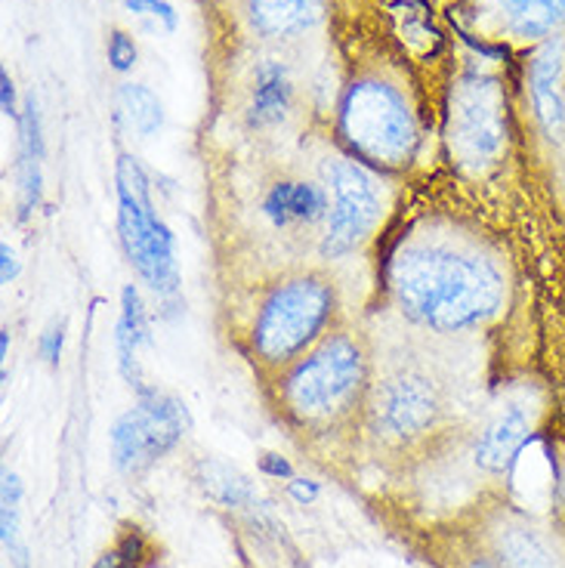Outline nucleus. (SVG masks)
I'll list each match as a JSON object with an SVG mask.
<instances>
[{"label":"nucleus","instance_id":"nucleus-15","mask_svg":"<svg viewBox=\"0 0 565 568\" xmlns=\"http://www.w3.org/2000/svg\"><path fill=\"white\" fill-rule=\"evenodd\" d=\"M263 216L275 229H310L327 220V189L312 180H279L263 195Z\"/></svg>","mask_w":565,"mask_h":568},{"label":"nucleus","instance_id":"nucleus-20","mask_svg":"<svg viewBox=\"0 0 565 568\" xmlns=\"http://www.w3.org/2000/svg\"><path fill=\"white\" fill-rule=\"evenodd\" d=\"M152 559H155V544L142 528L128 526L114 538L112 547L102 550L93 568H149Z\"/></svg>","mask_w":565,"mask_h":568},{"label":"nucleus","instance_id":"nucleus-23","mask_svg":"<svg viewBox=\"0 0 565 568\" xmlns=\"http://www.w3.org/2000/svg\"><path fill=\"white\" fill-rule=\"evenodd\" d=\"M128 7L133 10V13H142V16H152V19H158L164 29H176V10L170 7L168 0H128Z\"/></svg>","mask_w":565,"mask_h":568},{"label":"nucleus","instance_id":"nucleus-26","mask_svg":"<svg viewBox=\"0 0 565 568\" xmlns=\"http://www.w3.org/2000/svg\"><path fill=\"white\" fill-rule=\"evenodd\" d=\"M0 256H3V284H10L19 272V263H16V254L10 251V244L0 247Z\"/></svg>","mask_w":565,"mask_h":568},{"label":"nucleus","instance_id":"nucleus-4","mask_svg":"<svg viewBox=\"0 0 565 568\" xmlns=\"http://www.w3.org/2000/svg\"><path fill=\"white\" fill-rule=\"evenodd\" d=\"M334 315L337 287L325 272H291L269 284V291L256 303L248 334L254 362L272 374H282L331 334Z\"/></svg>","mask_w":565,"mask_h":568},{"label":"nucleus","instance_id":"nucleus-21","mask_svg":"<svg viewBox=\"0 0 565 568\" xmlns=\"http://www.w3.org/2000/svg\"><path fill=\"white\" fill-rule=\"evenodd\" d=\"M19 500H22V485L13 473L3 476V510H0V528H3V544L16 559V566L26 568V550L19 547Z\"/></svg>","mask_w":565,"mask_h":568},{"label":"nucleus","instance_id":"nucleus-11","mask_svg":"<svg viewBox=\"0 0 565 568\" xmlns=\"http://www.w3.org/2000/svg\"><path fill=\"white\" fill-rule=\"evenodd\" d=\"M528 109L541 136L565 149V34L537 43L525 71Z\"/></svg>","mask_w":565,"mask_h":568},{"label":"nucleus","instance_id":"nucleus-12","mask_svg":"<svg viewBox=\"0 0 565 568\" xmlns=\"http://www.w3.org/2000/svg\"><path fill=\"white\" fill-rule=\"evenodd\" d=\"M532 436H535V412L525 402H504L480 426L470 457L485 476H507Z\"/></svg>","mask_w":565,"mask_h":568},{"label":"nucleus","instance_id":"nucleus-14","mask_svg":"<svg viewBox=\"0 0 565 568\" xmlns=\"http://www.w3.org/2000/svg\"><path fill=\"white\" fill-rule=\"evenodd\" d=\"M497 29L519 43L553 41L565 34V0H488Z\"/></svg>","mask_w":565,"mask_h":568},{"label":"nucleus","instance_id":"nucleus-17","mask_svg":"<svg viewBox=\"0 0 565 568\" xmlns=\"http://www.w3.org/2000/svg\"><path fill=\"white\" fill-rule=\"evenodd\" d=\"M118 365L121 374L128 377L130 384L140 386V346L149 343V322H145V310H142L140 291L128 284L121 291V318H118Z\"/></svg>","mask_w":565,"mask_h":568},{"label":"nucleus","instance_id":"nucleus-2","mask_svg":"<svg viewBox=\"0 0 565 568\" xmlns=\"http://www.w3.org/2000/svg\"><path fill=\"white\" fill-rule=\"evenodd\" d=\"M371 355L353 331L327 337L279 374V408L300 433H340L367 414Z\"/></svg>","mask_w":565,"mask_h":568},{"label":"nucleus","instance_id":"nucleus-22","mask_svg":"<svg viewBox=\"0 0 565 568\" xmlns=\"http://www.w3.org/2000/svg\"><path fill=\"white\" fill-rule=\"evenodd\" d=\"M105 53H109V62H112L114 71H130L137 65V43H133L128 31L114 29L109 34V43H105Z\"/></svg>","mask_w":565,"mask_h":568},{"label":"nucleus","instance_id":"nucleus-16","mask_svg":"<svg viewBox=\"0 0 565 568\" xmlns=\"http://www.w3.org/2000/svg\"><path fill=\"white\" fill-rule=\"evenodd\" d=\"M297 87L282 59H260L248 87V118L254 128H279L294 112Z\"/></svg>","mask_w":565,"mask_h":568},{"label":"nucleus","instance_id":"nucleus-1","mask_svg":"<svg viewBox=\"0 0 565 568\" xmlns=\"http://www.w3.org/2000/svg\"><path fill=\"white\" fill-rule=\"evenodd\" d=\"M396 306L421 327L464 334L495 322L507 300V275L480 242L414 235L386 263Z\"/></svg>","mask_w":565,"mask_h":568},{"label":"nucleus","instance_id":"nucleus-27","mask_svg":"<svg viewBox=\"0 0 565 568\" xmlns=\"http://www.w3.org/2000/svg\"><path fill=\"white\" fill-rule=\"evenodd\" d=\"M0 84H3V114H16L13 81H10V74H7V71L0 74Z\"/></svg>","mask_w":565,"mask_h":568},{"label":"nucleus","instance_id":"nucleus-25","mask_svg":"<svg viewBox=\"0 0 565 568\" xmlns=\"http://www.w3.org/2000/svg\"><path fill=\"white\" fill-rule=\"evenodd\" d=\"M457 568H501V566H497L495 559L480 547V550H470V554L464 556V562H461Z\"/></svg>","mask_w":565,"mask_h":568},{"label":"nucleus","instance_id":"nucleus-10","mask_svg":"<svg viewBox=\"0 0 565 568\" xmlns=\"http://www.w3.org/2000/svg\"><path fill=\"white\" fill-rule=\"evenodd\" d=\"M480 547L501 568H565V535L513 504H497L482 523Z\"/></svg>","mask_w":565,"mask_h":568},{"label":"nucleus","instance_id":"nucleus-24","mask_svg":"<svg viewBox=\"0 0 565 568\" xmlns=\"http://www.w3.org/2000/svg\"><path fill=\"white\" fill-rule=\"evenodd\" d=\"M62 341H65V322H53V325L41 334V355L50 365H57L59 362V355H62Z\"/></svg>","mask_w":565,"mask_h":568},{"label":"nucleus","instance_id":"nucleus-29","mask_svg":"<svg viewBox=\"0 0 565 568\" xmlns=\"http://www.w3.org/2000/svg\"><path fill=\"white\" fill-rule=\"evenodd\" d=\"M272 457H275V455L263 457V467H266L272 476H291V467H287L284 460H272Z\"/></svg>","mask_w":565,"mask_h":568},{"label":"nucleus","instance_id":"nucleus-8","mask_svg":"<svg viewBox=\"0 0 565 568\" xmlns=\"http://www.w3.org/2000/svg\"><path fill=\"white\" fill-rule=\"evenodd\" d=\"M365 417L381 445L393 452H414L438 433L445 398L430 374L402 368L371 389Z\"/></svg>","mask_w":565,"mask_h":568},{"label":"nucleus","instance_id":"nucleus-7","mask_svg":"<svg viewBox=\"0 0 565 568\" xmlns=\"http://www.w3.org/2000/svg\"><path fill=\"white\" fill-rule=\"evenodd\" d=\"M322 183L327 189V220L322 232V256L340 260L371 239L383 213V185L367 164L346 152L322 161Z\"/></svg>","mask_w":565,"mask_h":568},{"label":"nucleus","instance_id":"nucleus-3","mask_svg":"<svg viewBox=\"0 0 565 568\" xmlns=\"http://www.w3.org/2000/svg\"><path fill=\"white\" fill-rule=\"evenodd\" d=\"M337 136L346 155L371 171H405L421 142V118L408 84L396 71H355L337 102Z\"/></svg>","mask_w":565,"mask_h":568},{"label":"nucleus","instance_id":"nucleus-13","mask_svg":"<svg viewBox=\"0 0 565 568\" xmlns=\"http://www.w3.org/2000/svg\"><path fill=\"white\" fill-rule=\"evenodd\" d=\"M248 29L266 43H291L306 38L325 19L322 0H244Z\"/></svg>","mask_w":565,"mask_h":568},{"label":"nucleus","instance_id":"nucleus-6","mask_svg":"<svg viewBox=\"0 0 565 568\" xmlns=\"http://www.w3.org/2000/svg\"><path fill=\"white\" fill-rule=\"evenodd\" d=\"M448 142L470 171H485L501 161L509 142L507 87L488 71H464L452 87Z\"/></svg>","mask_w":565,"mask_h":568},{"label":"nucleus","instance_id":"nucleus-5","mask_svg":"<svg viewBox=\"0 0 565 568\" xmlns=\"http://www.w3.org/2000/svg\"><path fill=\"white\" fill-rule=\"evenodd\" d=\"M118 229L121 244L128 251V260L140 278L158 297H173L180 272H176V254H173V235L155 213L149 180L140 161L121 155L118 161Z\"/></svg>","mask_w":565,"mask_h":568},{"label":"nucleus","instance_id":"nucleus-18","mask_svg":"<svg viewBox=\"0 0 565 568\" xmlns=\"http://www.w3.org/2000/svg\"><path fill=\"white\" fill-rule=\"evenodd\" d=\"M118 105H121V112L128 118L130 130L137 133V136H155L161 124H164V109H161V100H158L155 93L149 90V87L142 84H121L118 90Z\"/></svg>","mask_w":565,"mask_h":568},{"label":"nucleus","instance_id":"nucleus-19","mask_svg":"<svg viewBox=\"0 0 565 568\" xmlns=\"http://www.w3.org/2000/svg\"><path fill=\"white\" fill-rule=\"evenodd\" d=\"M199 483L208 491V497L216 500L220 507H229V510L235 507V510H241V507L254 504V488H251V483L241 473H235V469L223 467V464H213V460L201 464Z\"/></svg>","mask_w":565,"mask_h":568},{"label":"nucleus","instance_id":"nucleus-9","mask_svg":"<svg viewBox=\"0 0 565 568\" xmlns=\"http://www.w3.org/2000/svg\"><path fill=\"white\" fill-rule=\"evenodd\" d=\"M185 412L176 398L158 389H140L137 405L118 417L112 429V457L118 469L137 476L168 455L183 439Z\"/></svg>","mask_w":565,"mask_h":568},{"label":"nucleus","instance_id":"nucleus-28","mask_svg":"<svg viewBox=\"0 0 565 568\" xmlns=\"http://www.w3.org/2000/svg\"><path fill=\"white\" fill-rule=\"evenodd\" d=\"M291 495L306 504V500H312V497L319 495V488L312 483H306V479H294V483H291Z\"/></svg>","mask_w":565,"mask_h":568}]
</instances>
